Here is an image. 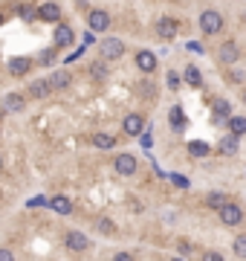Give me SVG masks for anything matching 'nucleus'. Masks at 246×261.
<instances>
[{"instance_id": "nucleus-2", "label": "nucleus", "mask_w": 246, "mask_h": 261, "mask_svg": "<svg viewBox=\"0 0 246 261\" xmlns=\"http://www.w3.org/2000/svg\"><path fill=\"white\" fill-rule=\"evenodd\" d=\"M125 55V44L119 41V38H105L102 41V58L105 61H116Z\"/></svg>"}, {"instance_id": "nucleus-28", "label": "nucleus", "mask_w": 246, "mask_h": 261, "mask_svg": "<svg viewBox=\"0 0 246 261\" xmlns=\"http://www.w3.org/2000/svg\"><path fill=\"white\" fill-rule=\"evenodd\" d=\"M18 12H21V18H24V21H35V18H38V12L32 9V6H21Z\"/></svg>"}, {"instance_id": "nucleus-36", "label": "nucleus", "mask_w": 246, "mask_h": 261, "mask_svg": "<svg viewBox=\"0 0 246 261\" xmlns=\"http://www.w3.org/2000/svg\"><path fill=\"white\" fill-rule=\"evenodd\" d=\"M243 102H246V90H243Z\"/></svg>"}, {"instance_id": "nucleus-30", "label": "nucleus", "mask_w": 246, "mask_h": 261, "mask_svg": "<svg viewBox=\"0 0 246 261\" xmlns=\"http://www.w3.org/2000/svg\"><path fill=\"white\" fill-rule=\"evenodd\" d=\"M168 87H171V90L180 87V76H177V73H168Z\"/></svg>"}, {"instance_id": "nucleus-9", "label": "nucleus", "mask_w": 246, "mask_h": 261, "mask_svg": "<svg viewBox=\"0 0 246 261\" xmlns=\"http://www.w3.org/2000/svg\"><path fill=\"white\" fill-rule=\"evenodd\" d=\"M70 84H72V79H70L67 70H55L49 76V87H52V90H64V87H70Z\"/></svg>"}, {"instance_id": "nucleus-20", "label": "nucleus", "mask_w": 246, "mask_h": 261, "mask_svg": "<svg viewBox=\"0 0 246 261\" xmlns=\"http://www.w3.org/2000/svg\"><path fill=\"white\" fill-rule=\"evenodd\" d=\"M229 128H232V134L240 140V134H246V119L243 116H232L229 119Z\"/></svg>"}, {"instance_id": "nucleus-4", "label": "nucleus", "mask_w": 246, "mask_h": 261, "mask_svg": "<svg viewBox=\"0 0 246 261\" xmlns=\"http://www.w3.org/2000/svg\"><path fill=\"white\" fill-rule=\"evenodd\" d=\"M87 24H90V32H105L107 26H110V15L102 12V9H96V12H90Z\"/></svg>"}, {"instance_id": "nucleus-37", "label": "nucleus", "mask_w": 246, "mask_h": 261, "mask_svg": "<svg viewBox=\"0 0 246 261\" xmlns=\"http://www.w3.org/2000/svg\"><path fill=\"white\" fill-rule=\"evenodd\" d=\"M171 261H183V258H171Z\"/></svg>"}, {"instance_id": "nucleus-13", "label": "nucleus", "mask_w": 246, "mask_h": 261, "mask_svg": "<svg viewBox=\"0 0 246 261\" xmlns=\"http://www.w3.org/2000/svg\"><path fill=\"white\" fill-rule=\"evenodd\" d=\"M177 21H171V18H162L159 24H156V32H159V38H177Z\"/></svg>"}, {"instance_id": "nucleus-18", "label": "nucleus", "mask_w": 246, "mask_h": 261, "mask_svg": "<svg viewBox=\"0 0 246 261\" xmlns=\"http://www.w3.org/2000/svg\"><path fill=\"white\" fill-rule=\"evenodd\" d=\"M26 70H29V61L26 58H12L9 61V73H12V76H26Z\"/></svg>"}, {"instance_id": "nucleus-15", "label": "nucleus", "mask_w": 246, "mask_h": 261, "mask_svg": "<svg viewBox=\"0 0 246 261\" xmlns=\"http://www.w3.org/2000/svg\"><path fill=\"white\" fill-rule=\"evenodd\" d=\"M72 38H75V35H72V29H70V26H64V24H61L58 29H55V47H70V44H72Z\"/></svg>"}, {"instance_id": "nucleus-19", "label": "nucleus", "mask_w": 246, "mask_h": 261, "mask_svg": "<svg viewBox=\"0 0 246 261\" xmlns=\"http://www.w3.org/2000/svg\"><path fill=\"white\" fill-rule=\"evenodd\" d=\"M214 119H217V122H220V119H226L229 116V110H232V107H229V102H226V99H214Z\"/></svg>"}, {"instance_id": "nucleus-33", "label": "nucleus", "mask_w": 246, "mask_h": 261, "mask_svg": "<svg viewBox=\"0 0 246 261\" xmlns=\"http://www.w3.org/2000/svg\"><path fill=\"white\" fill-rule=\"evenodd\" d=\"M113 261H133V255H128V252H116V258Z\"/></svg>"}, {"instance_id": "nucleus-27", "label": "nucleus", "mask_w": 246, "mask_h": 261, "mask_svg": "<svg viewBox=\"0 0 246 261\" xmlns=\"http://www.w3.org/2000/svg\"><path fill=\"white\" fill-rule=\"evenodd\" d=\"M171 125H174V128H183V110H180V107H171Z\"/></svg>"}, {"instance_id": "nucleus-6", "label": "nucleus", "mask_w": 246, "mask_h": 261, "mask_svg": "<svg viewBox=\"0 0 246 261\" xmlns=\"http://www.w3.org/2000/svg\"><path fill=\"white\" fill-rule=\"evenodd\" d=\"M122 130H125L128 137H139V134H142V116H136V113H128V116H125V122H122Z\"/></svg>"}, {"instance_id": "nucleus-21", "label": "nucleus", "mask_w": 246, "mask_h": 261, "mask_svg": "<svg viewBox=\"0 0 246 261\" xmlns=\"http://www.w3.org/2000/svg\"><path fill=\"white\" fill-rule=\"evenodd\" d=\"M113 143H116V140H113L110 134H93V145H96V148H113Z\"/></svg>"}, {"instance_id": "nucleus-34", "label": "nucleus", "mask_w": 246, "mask_h": 261, "mask_svg": "<svg viewBox=\"0 0 246 261\" xmlns=\"http://www.w3.org/2000/svg\"><path fill=\"white\" fill-rule=\"evenodd\" d=\"M0 261H15V258H12V252H9V249H0Z\"/></svg>"}, {"instance_id": "nucleus-5", "label": "nucleus", "mask_w": 246, "mask_h": 261, "mask_svg": "<svg viewBox=\"0 0 246 261\" xmlns=\"http://www.w3.org/2000/svg\"><path fill=\"white\" fill-rule=\"evenodd\" d=\"M116 171L122 177H130L133 171H136V157L133 154H119L116 157Z\"/></svg>"}, {"instance_id": "nucleus-35", "label": "nucleus", "mask_w": 246, "mask_h": 261, "mask_svg": "<svg viewBox=\"0 0 246 261\" xmlns=\"http://www.w3.org/2000/svg\"><path fill=\"white\" fill-rule=\"evenodd\" d=\"M0 166H3V154H0Z\"/></svg>"}, {"instance_id": "nucleus-12", "label": "nucleus", "mask_w": 246, "mask_h": 261, "mask_svg": "<svg viewBox=\"0 0 246 261\" xmlns=\"http://www.w3.org/2000/svg\"><path fill=\"white\" fill-rule=\"evenodd\" d=\"M38 18H44V21H52V24H55V21L61 18V6H58V3H44V6L38 9Z\"/></svg>"}, {"instance_id": "nucleus-22", "label": "nucleus", "mask_w": 246, "mask_h": 261, "mask_svg": "<svg viewBox=\"0 0 246 261\" xmlns=\"http://www.w3.org/2000/svg\"><path fill=\"white\" fill-rule=\"evenodd\" d=\"M188 151L194 157H206V154H211V148L206 143H200V140H194V143H188Z\"/></svg>"}, {"instance_id": "nucleus-31", "label": "nucleus", "mask_w": 246, "mask_h": 261, "mask_svg": "<svg viewBox=\"0 0 246 261\" xmlns=\"http://www.w3.org/2000/svg\"><path fill=\"white\" fill-rule=\"evenodd\" d=\"M171 180H174V183L180 186V189H186V186H188V180L183 177V174H171Z\"/></svg>"}, {"instance_id": "nucleus-1", "label": "nucleus", "mask_w": 246, "mask_h": 261, "mask_svg": "<svg viewBox=\"0 0 246 261\" xmlns=\"http://www.w3.org/2000/svg\"><path fill=\"white\" fill-rule=\"evenodd\" d=\"M200 29H203L206 35H217L223 29V15L214 12V9H206V12L200 15Z\"/></svg>"}, {"instance_id": "nucleus-10", "label": "nucleus", "mask_w": 246, "mask_h": 261, "mask_svg": "<svg viewBox=\"0 0 246 261\" xmlns=\"http://www.w3.org/2000/svg\"><path fill=\"white\" fill-rule=\"evenodd\" d=\"M237 148H240V140H237L234 134H229V137H223L220 140V154L223 157H234L237 154Z\"/></svg>"}, {"instance_id": "nucleus-38", "label": "nucleus", "mask_w": 246, "mask_h": 261, "mask_svg": "<svg viewBox=\"0 0 246 261\" xmlns=\"http://www.w3.org/2000/svg\"><path fill=\"white\" fill-rule=\"evenodd\" d=\"M0 24H3V15H0Z\"/></svg>"}, {"instance_id": "nucleus-14", "label": "nucleus", "mask_w": 246, "mask_h": 261, "mask_svg": "<svg viewBox=\"0 0 246 261\" xmlns=\"http://www.w3.org/2000/svg\"><path fill=\"white\" fill-rule=\"evenodd\" d=\"M136 64H139V70L153 73L156 70V55L153 52H136Z\"/></svg>"}, {"instance_id": "nucleus-3", "label": "nucleus", "mask_w": 246, "mask_h": 261, "mask_svg": "<svg viewBox=\"0 0 246 261\" xmlns=\"http://www.w3.org/2000/svg\"><path fill=\"white\" fill-rule=\"evenodd\" d=\"M217 212H220V221L226 226H234V224H240V221H243V209H240L237 203H226V206H220Z\"/></svg>"}, {"instance_id": "nucleus-24", "label": "nucleus", "mask_w": 246, "mask_h": 261, "mask_svg": "<svg viewBox=\"0 0 246 261\" xmlns=\"http://www.w3.org/2000/svg\"><path fill=\"white\" fill-rule=\"evenodd\" d=\"M186 82L191 84V87H200V84H203V79H200V70H197V67H186Z\"/></svg>"}, {"instance_id": "nucleus-23", "label": "nucleus", "mask_w": 246, "mask_h": 261, "mask_svg": "<svg viewBox=\"0 0 246 261\" xmlns=\"http://www.w3.org/2000/svg\"><path fill=\"white\" fill-rule=\"evenodd\" d=\"M96 226H99V232H102V235H113V232H116V226H113V221H110V218H99V221H96Z\"/></svg>"}, {"instance_id": "nucleus-8", "label": "nucleus", "mask_w": 246, "mask_h": 261, "mask_svg": "<svg viewBox=\"0 0 246 261\" xmlns=\"http://www.w3.org/2000/svg\"><path fill=\"white\" fill-rule=\"evenodd\" d=\"M24 96L21 93H6L3 96V110H9V113H18V110H24Z\"/></svg>"}, {"instance_id": "nucleus-32", "label": "nucleus", "mask_w": 246, "mask_h": 261, "mask_svg": "<svg viewBox=\"0 0 246 261\" xmlns=\"http://www.w3.org/2000/svg\"><path fill=\"white\" fill-rule=\"evenodd\" d=\"M203 261H223V255H220V252H206Z\"/></svg>"}, {"instance_id": "nucleus-26", "label": "nucleus", "mask_w": 246, "mask_h": 261, "mask_svg": "<svg viewBox=\"0 0 246 261\" xmlns=\"http://www.w3.org/2000/svg\"><path fill=\"white\" fill-rule=\"evenodd\" d=\"M206 203H209L211 209H220V206H226V198H223V194H209Z\"/></svg>"}, {"instance_id": "nucleus-11", "label": "nucleus", "mask_w": 246, "mask_h": 261, "mask_svg": "<svg viewBox=\"0 0 246 261\" xmlns=\"http://www.w3.org/2000/svg\"><path fill=\"white\" fill-rule=\"evenodd\" d=\"M49 93H52V87H49L47 79H38V82L29 84V96H35V99H47Z\"/></svg>"}, {"instance_id": "nucleus-7", "label": "nucleus", "mask_w": 246, "mask_h": 261, "mask_svg": "<svg viewBox=\"0 0 246 261\" xmlns=\"http://www.w3.org/2000/svg\"><path fill=\"white\" fill-rule=\"evenodd\" d=\"M67 247H70L72 252H84V249L90 247V241H87V235H81V232H67Z\"/></svg>"}, {"instance_id": "nucleus-29", "label": "nucleus", "mask_w": 246, "mask_h": 261, "mask_svg": "<svg viewBox=\"0 0 246 261\" xmlns=\"http://www.w3.org/2000/svg\"><path fill=\"white\" fill-rule=\"evenodd\" d=\"M90 73H93L96 79H105V76H107V70H105V64H93V67H90Z\"/></svg>"}, {"instance_id": "nucleus-25", "label": "nucleus", "mask_w": 246, "mask_h": 261, "mask_svg": "<svg viewBox=\"0 0 246 261\" xmlns=\"http://www.w3.org/2000/svg\"><path fill=\"white\" fill-rule=\"evenodd\" d=\"M234 255H237V258H246V235L234 238Z\"/></svg>"}, {"instance_id": "nucleus-17", "label": "nucleus", "mask_w": 246, "mask_h": 261, "mask_svg": "<svg viewBox=\"0 0 246 261\" xmlns=\"http://www.w3.org/2000/svg\"><path fill=\"white\" fill-rule=\"evenodd\" d=\"M49 206H52V209H55L58 215H70V212H72V201H70V198H64V194L52 198V201H49Z\"/></svg>"}, {"instance_id": "nucleus-16", "label": "nucleus", "mask_w": 246, "mask_h": 261, "mask_svg": "<svg viewBox=\"0 0 246 261\" xmlns=\"http://www.w3.org/2000/svg\"><path fill=\"white\" fill-rule=\"evenodd\" d=\"M217 55H220L223 64H232V61H237V55H240V52H237V47H234L232 41H226V44L220 47V52H217Z\"/></svg>"}]
</instances>
